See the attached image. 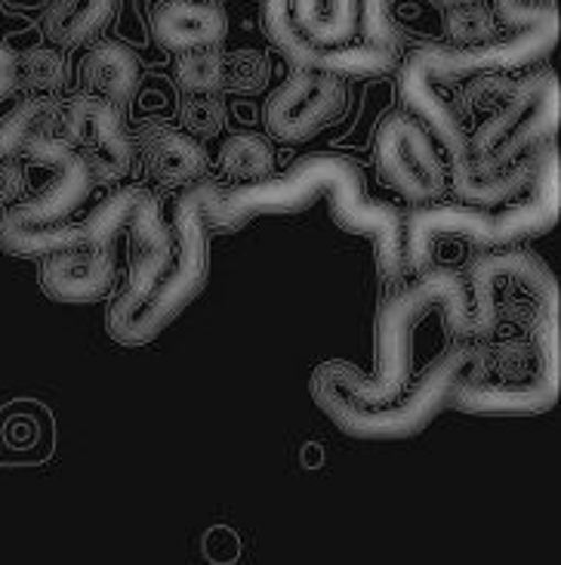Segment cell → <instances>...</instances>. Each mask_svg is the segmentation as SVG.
Here are the masks:
<instances>
[{"instance_id":"obj_1","label":"cell","mask_w":561,"mask_h":565,"mask_svg":"<svg viewBox=\"0 0 561 565\" xmlns=\"http://www.w3.org/2000/svg\"><path fill=\"white\" fill-rule=\"evenodd\" d=\"M518 250L487 254L466 278L454 269H425L389 297L377 316V374H362L346 362H324L312 371V398L355 439H392L398 398L408 393L413 365V331L429 312L463 337H487L500 328L497 294L516 266Z\"/></svg>"},{"instance_id":"obj_2","label":"cell","mask_w":561,"mask_h":565,"mask_svg":"<svg viewBox=\"0 0 561 565\" xmlns=\"http://www.w3.org/2000/svg\"><path fill=\"white\" fill-rule=\"evenodd\" d=\"M321 195L331 199V214L339 230L367 235L377 245L379 276L389 281L404 276V216L389 201L367 195L362 170L346 154H309L262 183L219 185L207 207V223L213 232H238L259 216L303 211Z\"/></svg>"},{"instance_id":"obj_3","label":"cell","mask_w":561,"mask_h":565,"mask_svg":"<svg viewBox=\"0 0 561 565\" xmlns=\"http://www.w3.org/2000/svg\"><path fill=\"white\" fill-rule=\"evenodd\" d=\"M559 41V15L543 19L528 29H516L506 38H494L485 44H425L404 56L398 72V93L413 118L425 124L447 152V164L466 161L470 127L460 121L454 106L441 96V84H456L463 77L487 75V72H516L525 65L547 60Z\"/></svg>"},{"instance_id":"obj_4","label":"cell","mask_w":561,"mask_h":565,"mask_svg":"<svg viewBox=\"0 0 561 565\" xmlns=\"http://www.w3.org/2000/svg\"><path fill=\"white\" fill-rule=\"evenodd\" d=\"M561 214V161L549 146L531 189L506 207H470V204H429L404 220V269L425 273L439 238H463L475 247H509L547 235Z\"/></svg>"},{"instance_id":"obj_5","label":"cell","mask_w":561,"mask_h":565,"mask_svg":"<svg viewBox=\"0 0 561 565\" xmlns=\"http://www.w3.org/2000/svg\"><path fill=\"white\" fill-rule=\"evenodd\" d=\"M19 158L53 170V183L0 214V247L13 257H46L84 245V223H68L93 192V177L80 154L53 130H41L29 137Z\"/></svg>"},{"instance_id":"obj_6","label":"cell","mask_w":561,"mask_h":565,"mask_svg":"<svg viewBox=\"0 0 561 565\" xmlns=\"http://www.w3.org/2000/svg\"><path fill=\"white\" fill-rule=\"evenodd\" d=\"M219 183L201 180L183 189L173 214V263L164 278L154 285L133 309L108 316V334L121 347H145L168 331L183 316L188 303L207 285L211 273V223L207 207Z\"/></svg>"},{"instance_id":"obj_7","label":"cell","mask_w":561,"mask_h":565,"mask_svg":"<svg viewBox=\"0 0 561 565\" xmlns=\"http://www.w3.org/2000/svg\"><path fill=\"white\" fill-rule=\"evenodd\" d=\"M561 121L559 77L552 68H540L518 81L513 96L485 115V121L470 130L466 161L447 168H466L478 177L497 173L513 161L555 139Z\"/></svg>"},{"instance_id":"obj_8","label":"cell","mask_w":561,"mask_h":565,"mask_svg":"<svg viewBox=\"0 0 561 565\" xmlns=\"http://www.w3.org/2000/svg\"><path fill=\"white\" fill-rule=\"evenodd\" d=\"M56 137H62L87 164L93 185H115L133 170V137L123 130L121 108L93 93H75L60 103L56 115Z\"/></svg>"},{"instance_id":"obj_9","label":"cell","mask_w":561,"mask_h":565,"mask_svg":"<svg viewBox=\"0 0 561 565\" xmlns=\"http://www.w3.org/2000/svg\"><path fill=\"white\" fill-rule=\"evenodd\" d=\"M377 164L401 199L432 204L447 189V164L435 137L410 111H392L377 130Z\"/></svg>"},{"instance_id":"obj_10","label":"cell","mask_w":561,"mask_h":565,"mask_svg":"<svg viewBox=\"0 0 561 565\" xmlns=\"http://www.w3.org/2000/svg\"><path fill=\"white\" fill-rule=\"evenodd\" d=\"M349 93L343 77L290 68V75L266 99V127L281 142H305L327 124L343 118Z\"/></svg>"},{"instance_id":"obj_11","label":"cell","mask_w":561,"mask_h":565,"mask_svg":"<svg viewBox=\"0 0 561 565\" xmlns=\"http://www.w3.org/2000/svg\"><path fill=\"white\" fill-rule=\"evenodd\" d=\"M123 232L130 235L133 260H130L127 288L118 294V300L111 303L108 316H121L127 309H133L164 278L170 263H173V230H170L168 220H164L158 195H152L145 185L139 192L137 207H133V214L127 220Z\"/></svg>"},{"instance_id":"obj_12","label":"cell","mask_w":561,"mask_h":565,"mask_svg":"<svg viewBox=\"0 0 561 565\" xmlns=\"http://www.w3.org/2000/svg\"><path fill=\"white\" fill-rule=\"evenodd\" d=\"M133 149L145 164V173L164 189H188L204 180L207 152L204 142L170 124L145 121L137 127Z\"/></svg>"},{"instance_id":"obj_13","label":"cell","mask_w":561,"mask_h":565,"mask_svg":"<svg viewBox=\"0 0 561 565\" xmlns=\"http://www.w3.org/2000/svg\"><path fill=\"white\" fill-rule=\"evenodd\" d=\"M228 15L213 0H158L152 10V34L168 53H192L226 41Z\"/></svg>"},{"instance_id":"obj_14","label":"cell","mask_w":561,"mask_h":565,"mask_svg":"<svg viewBox=\"0 0 561 565\" xmlns=\"http://www.w3.org/2000/svg\"><path fill=\"white\" fill-rule=\"evenodd\" d=\"M142 65L130 46L118 41H96L80 62V93H93L115 108H127L137 99Z\"/></svg>"},{"instance_id":"obj_15","label":"cell","mask_w":561,"mask_h":565,"mask_svg":"<svg viewBox=\"0 0 561 565\" xmlns=\"http://www.w3.org/2000/svg\"><path fill=\"white\" fill-rule=\"evenodd\" d=\"M547 146L533 149L525 158L513 161L509 168L497 170V173H487V177H478L466 168H447V183L454 185L456 199L460 204H470V207H497V204H513L518 201L528 189H531L537 170L543 164V154H547Z\"/></svg>"},{"instance_id":"obj_16","label":"cell","mask_w":561,"mask_h":565,"mask_svg":"<svg viewBox=\"0 0 561 565\" xmlns=\"http://www.w3.org/2000/svg\"><path fill=\"white\" fill-rule=\"evenodd\" d=\"M115 19V0H50L44 34L50 46L75 50L96 41Z\"/></svg>"},{"instance_id":"obj_17","label":"cell","mask_w":561,"mask_h":565,"mask_svg":"<svg viewBox=\"0 0 561 565\" xmlns=\"http://www.w3.org/2000/svg\"><path fill=\"white\" fill-rule=\"evenodd\" d=\"M50 451L53 445L44 414L13 412L0 417V463H41Z\"/></svg>"},{"instance_id":"obj_18","label":"cell","mask_w":561,"mask_h":565,"mask_svg":"<svg viewBox=\"0 0 561 565\" xmlns=\"http://www.w3.org/2000/svg\"><path fill=\"white\" fill-rule=\"evenodd\" d=\"M219 168L241 185L274 177V146L262 134H231L219 146Z\"/></svg>"},{"instance_id":"obj_19","label":"cell","mask_w":561,"mask_h":565,"mask_svg":"<svg viewBox=\"0 0 561 565\" xmlns=\"http://www.w3.org/2000/svg\"><path fill=\"white\" fill-rule=\"evenodd\" d=\"M65 81H68V65L60 46H31L25 53H15V90L56 99Z\"/></svg>"},{"instance_id":"obj_20","label":"cell","mask_w":561,"mask_h":565,"mask_svg":"<svg viewBox=\"0 0 561 565\" xmlns=\"http://www.w3.org/2000/svg\"><path fill=\"white\" fill-rule=\"evenodd\" d=\"M500 19L494 13V7H487L485 0H470V3H447L444 10V31L447 41L456 46L485 44L500 38Z\"/></svg>"},{"instance_id":"obj_21","label":"cell","mask_w":561,"mask_h":565,"mask_svg":"<svg viewBox=\"0 0 561 565\" xmlns=\"http://www.w3.org/2000/svg\"><path fill=\"white\" fill-rule=\"evenodd\" d=\"M223 56L219 46L176 53L173 81L183 93H226L223 90Z\"/></svg>"},{"instance_id":"obj_22","label":"cell","mask_w":561,"mask_h":565,"mask_svg":"<svg viewBox=\"0 0 561 565\" xmlns=\"http://www.w3.org/2000/svg\"><path fill=\"white\" fill-rule=\"evenodd\" d=\"M180 124L188 137L213 139L226 130L228 108L223 103V93H185L180 108Z\"/></svg>"},{"instance_id":"obj_23","label":"cell","mask_w":561,"mask_h":565,"mask_svg":"<svg viewBox=\"0 0 561 565\" xmlns=\"http://www.w3.org/2000/svg\"><path fill=\"white\" fill-rule=\"evenodd\" d=\"M518 81L497 72H487V75L470 77V84L460 90L454 111L460 115V121L466 124V115H490L494 108H500L513 90H516Z\"/></svg>"},{"instance_id":"obj_24","label":"cell","mask_w":561,"mask_h":565,"mask_svg":"<svg viewBox=\"0 0 561 565\" xmlns=\"http://www.w3.org/2000/svg\"><path fill=\"white\" fill-rule=\"evenodd\" d=\"M269 60L257 50H235L223 56V90L257 93L269 81Z\"/></svg>"},{"instance_id":"obj_25","label":"cell","mask_w":561,"mask_h":565,"mask_svg":"<svg viewBox=\"0 0 561 565\" xmlns=\"http://www.w3.org/2000/svg\"><path fill=\"white\" fill-rule=\"evenodd\" d=\"M358 34V0H324V10L315 31H312V44L339 46L355 41Z\"/></svg>"},{"instance_id":"obj_26","label":"cell","mask_w":561,"mask_h":565,"mask_svg":"<svg viewBox=\"0 0 561 565\" xmlns=\"http://www.w3.org/2000/svg\"><path fill=\"white\" fill-rule=\"evenodd\" d=\"M358 31L365 44L401 53V34L395 29L392 0H358Z\"/></svg>"},{"instance_id":"obj_27","label":"cell","mask_w":561,"mask_h":565,"mask_svg":"<svg viewBox=\"0 0 561 565\" xmlns=\"http://www.w3.org/2000/svg\"><path fill=\"white\" fill-rule=\"evenodd\" d=\"M25 168H22V161H19V154L13 158H0V214L7 211V207H13L15 201L25 199Z\"/></svg>"},{"instance_id":"obj_28","label":"cell","mask_w":561,"mask_h":565,"mask_svg":"<svg viewBox=\"0 0 561 565\" xmlns=\"http://www.w3.org/2000/svg\"><path fill=\"white\" fill-rule=\"evenodd\" d=\"M204 556L211 559L213 565H231L238 556H241V541L231 529H223L216 525L204 535Z\"/></svg>"},{"instance_id":"obj_29","label":"cell","mask_w":561,"mask_h":565,"mask_svg":"<svg viewBox=\"0 0 561 565\" xmlns=\"http://www.w3.org/2000/svg\"><path fill=\"white\" fill-rule=\"evenodd\" d=\"M15 90V53L0 41V103Z\"/></svg>"},{"instance_id":"obj_30","label":"cell","mask_w":561,"mask_h":565,"mask_svg":"<svg viewBox=\"0 0 561 565\" xmlns=\"http://www.w3.org/2000/svg\"><path fill=\"white\" fill-rule=\"evenodd\" d=\"M441 3L447 7V3H470V0H441Z\"/></svg>"}]
</instances>
